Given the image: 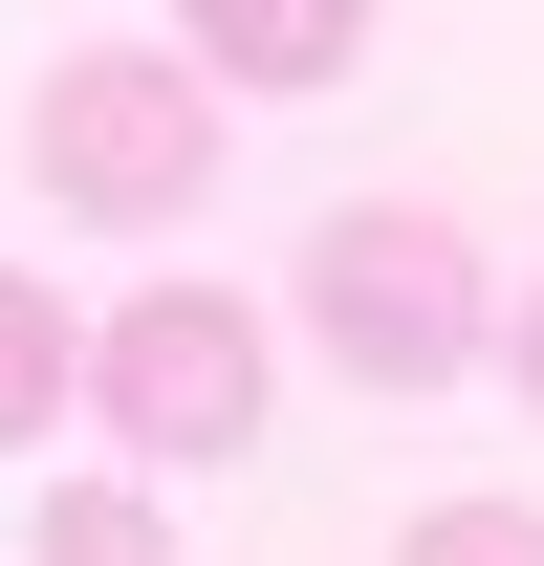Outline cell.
<instances>
[{"mask_svg": "<svg viewBox=\"0 0 544 566\" xmlns=\"http://www.w3.org/2000/svg\"><path fill=\"white\" fill-rule=\"evenodd\" d=\"M22 566H175V523H153V480H66L22 523Z\"/></svg>", "mask_w": 544, "mask_h": 566, "instance_id": "obj_6", "label": "cell"}, {"mask_svg": "<svg viewBox=\"0 0 544 566\" xmlns=\"http://www.w3.org/2000/svg\"><path fill=\"white\" fill-rule=\"evenodd\" d=\"M22 175L66 218H109V240H175L218 197V87L153 66V44H66V66L22 87Z\"/></svg>", "mask_w": 544, "mask_h": 566, "instance_id": "obj_1", "label": "cell"}, {"mask_svg": "<svg viewBox=\"0 0 544 566\" xmlns=\"http://www.w3.org/2000/svg\"><path fill=\"white\" fill-rule=\"evenodd\" d=\"M66 392H87L66 283H22V262H0V458H22V436H66Z\"/></svg>", "mask_w": 544, "mask_h": 566, "instance_id": "obj_5", "label": "cell"}, {"mask_svg": "<svg viewBox=\"0 0 544 566\" xmlns=\"http://www.w3.org/2000/svg\"><path fill=\"white\" fill-rule=\"evenodd\" d=\"M393 566H544V501H414Z\"/></svg>", "mask_w": 544, "mask_h": 566, "instance_id": "obj_7", "label": "cell"}, {"mask_svg": "<svg viewBox=\"0 0 544 566\" xmlns=\"http://www.w3.org/2000/svg\"><path fill=\"white\" fill-rule=\"evenodd\" d=\"M370 0H197V87H348Z\"/></svg>", "mask_w": 544, "mask_h": 566, "instance_id": "obj_4", "label": "cell"}, {"mask_svg": "<svg viewBox=\"0 0 544 566\" xmlns=\"http://www.w3.org/2000/svg\"><path fill=\"white\" fill-rule=\"evenodd\" d=\"M87 415H109L132 480L262 458V305H240V283H132V305L87 327Z\"/></svg>", "mask_w": 544, "mask_h": 566, "instance_id": "obj_3", "label": "cell"}, {"mask_svg": "<svg viewBox=\"0 0 544 566\" xmlns=\"http://www.w3.org/2000/svg\"><path fill=\"white\" fill-rule=\"evenodd\" d=\"M305 349L370 370V392H458L479 349H501V305H479V240L436 197H348L327 240H305Z\"/></svg>", "mask_w": 544, "mask_h": 566, "instance_id": "obj_2", "label": "cell"}, {"mask_svg": "<svg viewBox=\"0 0 544 566\" xmlns=\"http://www.w3.org/2000/svg\"><path fill=\"white\" fill-rule=\"evenodd\" d=\"M501 370H523V415H544V283H523V327H501Z\"/></svg>", "mask_w": 544, "mask_h": 566, "instance_id": "obj_8", "label": "cell"}]
</instances>
